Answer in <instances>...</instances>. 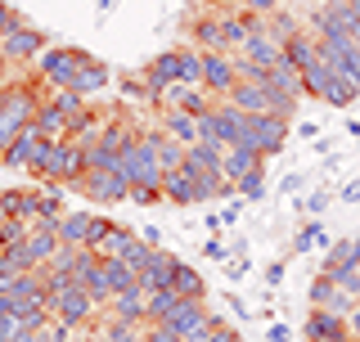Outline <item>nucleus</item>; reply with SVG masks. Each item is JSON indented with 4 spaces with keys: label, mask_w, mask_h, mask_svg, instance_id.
I'll list each match as a JSON object with an SVG mask.
<instances>
[{
    "label": "nucleus",
    "mask_w": 360,
    "mask_h": 342,
    "mask_svg": "<svg viewBox=\"0 0 360 342\" xmlns=\"http://www.w3.org/2000/svg\"><path fill=\"white\" fill-rule=\"evenodd\" d=\"M117 171L131 180V185H162V163H158V149H153L149 131H131V140L122 144Z\"/></svg>",
    "instance_id": "obj_1"
},
{
    "label": "nucleus",
    "mask_w": 360,
    "mask_h": 342,
    "mask_svg": "<svg viewBox=\"0 0 360 342\" xmlns=\"http://www.w3.org/2000/svg\"><path fill=\"white\" fill-rule=\"evenodd\" d=\"M37 108H41V95L32 86H5V99H0V158L14 144V135L37 118Z\"/></svg>",
    "instance_id": "obj_2"
},
{
    "label": "nucleus",
    "mask_w": 360,
    "mask_h": 342,
    "mask_svg": "<svg viewBox=\"0 0 360 342\" xmlns=\"http://www.w3.org/2000/svg\"><path fill=\"white\" fill-rule=\"evenodd\" d=\"M243 135H248V113L234 108L230 99H221V104H212L207 113H198V140H212V144H221V149H230Z\"/></svg>",
    "instance_id": "obj_3"
},
{
    "label": "nucleus",
    "mask_w": 360,
    "mask_h": 342,
    "mask_svg": "<svg viewBox=\"0 0 360 342\" xmlns=\"http://www.w3.org/2000/svg\"><path fill=\"white\" fill-rule=\"evenodd\" d=\"M86 176V149L77 140H54L50 153H45V163L37 171V180H50V185H77V180Z\"/></svg>",
    "instance_id": "obj_4"
},
{
    "label": "nucleus",
    "mask_w": 360,
    "mask_h": 342,
    "mask_svg": "<svg viewBox=\"0 0 360 342\" xmlns=\"http://www.w3.org/2000/svg\"><path fill=\"white\" fill-rule=\"evenodd\" d=\"M90 59L86 50H72V45H54V50H45L41 59H37V72H41V82L45 86H54V90H68L72 86V77L82 72V63Z\"/></svg>",
    "instance_id": "obj_5"
},
{
    "label": "nucleus",
    "mask_w": 360,
    "mask_h": 342,
    "mask_svg": "<svg viewBox=\"0 0 360 342\" xmlns=\"http://www.w3.org/2000/svg\"><path fill=\"white\" fill-rule=\"evenodd\" d=\"M72 189L86 194V198H95V203H104V208H112V203H122V198H131V180L122 176L117 167H90Z\"/></svg>",
    "instance_id": "obj_6"
},
{
    "label": "nucleus",
    "mask_w": 360,
    "mask_h": 342,
    "mask_svg": "<svg viewBox=\"0 0 360 342\" xmlns=\"http://www.w3.org/2000/svg\"><path fill=\"white\" fill-rule=\"evenodd\" d=\"M50 144H54V140H45V135L27 122V127L14 135V144L5 149V158H0V163L14 167V171H32V176H37L41 163H45V153H50Z\"/></svg>",
    "instance_id": "obj_7"
},
{
    "label": "nucleus",
    "mask_w": 360,
    "mask_h": 342,
    "mask_svg": "<svg viewBox=\"0 0 360 342\" xmlns=\"http://www.w3.org/2000/svg\"><path fill=\"white\" fill-rule=\"evenodd\" d=\"M248 144H257L262 158H275L288 144V118H275V113H248Z\"/></svg>",
    "instance_id": "obj_8"
},
{
    "label": "nucleus",
    "mask_w": 360,
    "mask_h": 342,
    "mask_svg": "<svg viewBox=\"0 0 360 342\" xmlns=\"http://www.w3.org/2000/svg\"><path fill=\"white\" fill-rule=\"evenodd\" d=\"M131 131H135V127H127L122 118H112L108 127L99 131V140H95V144H86V171H90V167H117L122 144L131 140Z\"/></svg>",
    "instance_id": "obj_9"
},
{
    "label": "nucleus",
    "mask_w": 360,
    "mask_h": 342,
    "mask_svg": "<svg viewBox=\"0 0 360 342\" xmlns=\"http://www.w3.org/2000/svg\"><path fill=\"white\" fill-rule=\"evenodd\" d=\"M41 54H45V32L27 27V23L18 32H9V37H0V59L9 63H37Z\"/></svg>",
    "instance_id": "obj_10"
},
{
    "label": "nucleus",
    "mask_w": 360,
    "mask_h": 342,
    "mask_svg": "<svg viewBox=\"0 0 360 342\" xmlns=\"http://www.w3.org/2000/svg\"><path fill=\"white\" fill-rule=\"evenodd\" d=\"M234 82H239V72H234V59L221 50H202V86L212 90V99H230Z\"/></svg>",
    "instance_id": "obj_11"
},
{
    "label": "nucleus",
    "mask_w": 360,
    "mask_h": 342,
    "mask_svg": "<svg viewBox=\"0 0 360 342\" xmlns=\"http://www.w3.org/2000/svg\"><path fill=\"white\" fill-rule=\"evenodd\" d=\"M207 320H212V311H207L202 298H180V306L167 315L162 324L172 329V334H180V338H189V334H198V329H207Z\"/></svg>",
    "instance_id": "obj_12"
},
{
    "label": "nucleus",
    "mask_w": 360,
    "mask_h": 342,
    "mask_svg": "<svg viewBox=\"0 0 360 342\" xmlns=\"http://www.w3.org/2000/svg\"><path fill=\"white\" fill-rule=\"evenodd\" d=\"M262 86H270V90H275V95L292 99V104H297V99L307 95V86H302V72H297V68H292V59H288V54H279V59L266 68V82H262Z\"/></svg>",
    "instance_id": "obj_13"
},
{
    "label": "nucleus",
    "mask_w": 360,
    "mask_h": 342,
    "mask_svg": "<svg viewBox=\"0 0 360 342\" xmlns=\"http://www.w3.org/2000/svg\"><path fill=\"white\" fill-rule=\"evenodd\" d=\"M352 306H356V298H347L342 289H338V284L324 275H315L311 279V311H333V315H352Z\"/></svg>",
    "instance_id": "obj_14"
},
{
    "label": "nucleus",
    "mask_w": 360,
    "mask_h": 342,
    "mask_svg": "<svg viewBox=\"0 0 360 342\" xmlns=\"http://www.w3.org/2000/svg\"><path fill=\"white\" fill-rule=\"evenodd\" d=\"M217 99H212L207 86H189V82H172L162 90V108H185V113H207Z\"/></svg>",
    "instance_id": "obj_15"
},
{
    "label": "nucleus",
    "mask_w": 360,
    "mask_h": 342,
    "mask_svg": "<svg viewBox=\"0 0 360 342\" xmlns=\"http://www.w3.org/2000/svg\"><path fill=\"white\" fill-rule=\"evenodd\" d=\"M307 342H356V338H352V324H347V315L311 311V320H307Z\"/></svg>",
    "instance_id": "obj_16"
},
{
    "label": "nucleus",
    "mask_w": 360,
    "mask_h": 342,
    "mask_svg": "<svg viewBox=\"0 0 360 342\" xmlns=\"http://www.w3.org/2000/svg\"><path fill=\"white\" fill-rule=\"evenodd\" d=\"M176 266H180V257H176V253H167V248H158L153 261L140 270V289H144V293H162V289H172Z\"/></svg>",
    "instance_id": "obj_17"
},
{
    "label": "nucleus",
    "mask_w": 360,
    "mask_h": 342,
    "mask_svg": "<svg viewBox=\"0 0 360 342\" xmlns=\"http://www.w3.org/2000/svg\"><path fill=\"white\" fill-rule=\"evenodd\" d=\"M221 158H225V149L212 144V140L185 144V171H189V176H212V171H221ZM221 176H225V171H221Z\"/></svg>",
    "instance_id": "obj_18"
},
{
    "label": "nucleus",
    "mask_w": 360,
    "mask_h": 342,
    "mask_svg": "<svg viewBox=\"0 0 360 342\" xmlns=\"http://www.w3.org/2000/svg\"><path fill=\"white\" fill-rule=\"evenodd\" d=\"M162 198L167 203H176V208H189V203H198V180L189 176L185 167H176V171H162Z\"/></svg>",
    "instance_id": "obj_19"
},
{
    "label": "nucleus",
    "mask_w": 360,
    "mask_h": 342,
    "mask_svg": "<svg viewBox=\"0 0 360 342\" xmlns=\"http://www.w3.org/2000/svg\"><path fill=\"white\" fill-rule=\"evenodd\" d=\"M279 54H284V41H275L266 27H262V32H252V37H248V41L239 45V59L257 63V68H270V63L279 59Z\"/></svg>",
    "instance_id": "obj_20"
},
{
    "label": "nucleus",
    "mask_w": 360,
    "mask_h": 342,
    "mask_svg": "<svg viewBox=\"0 0 360 342\" xmlns=\"http://www.w3.org/2000/svg\"><path fill=\"white\" fill-rule=\"evenodd\" d=\"M262 163H266L262 149H257V144H248V140H239V144H230V149H225L221 171H225V180H239L243 171H252V167H262Z\"/></svg>",
    "instance_id": "obj_21"
},
{
    "label": "nucleus",
    "mask_w": 360,
    "mask_h": 342,
    "mask_svg": "<svg viewBox=\"0 0 360 342\" xmlns=\"http://www.w3.org/2000/svg\"><path fill=\"white\" fill-rule=\"evenodd\" d=\"M221 27H225V45H243L252 32L266 27V14H252V9H239V14H221Z\"/></svg>",
    "instance_id": "obj_22"
},
{
    "label": "nucleus",
    "mask_w": 360,
    "mask_h": 342,
    "mask_svg": "<svg viewBox=\"0 0 360 342\" xmlns=\"http://www.w3.org/2000/svg\"><path fill=\"white\" fill-rule=\"evenodd\" d=\"M72 95H82V99H90V95H99V90H108V63H99L95 54H90V59L82 63V72L72 77Z\"/></svg>",
    "instance_id": "obj_23"
},
{
    "label": "nucleus",
    "mask_w": 360,
    "mask_h": 342,
    "mask_svg": "<svg viewBox=\"0 0 360 342\" xmlns=\"http://www.w3.org/2000/svg\"><path fill=\"white\" fill-rule=\"evenodd\" d=\"M284 54L292 59V68H297V72L324 59V54H320V37H315V32H292V37L284 41Z\"/></svg>",
    "instance_id": "obj_24"
},
{
    "label": "nucleus",
    "mask_w": 360,
    "mask_h": 342,
    "mask_svg": "<svg viewBox=\"0 0 360 342\" xmlns=\"http://www.w3.org/2000/svg\"><path fill=\"white\" fill-rule=\"evenodd\" d=\"M162 131H167V135H176L180 144H198V113L162 108Z\"/></svg>",
    "instance_id": "obj_25"
},
{
    "label": "nucleus",
    "mask_w": 360,
    "mask_h": 342,
    "mask_svg": "<svg viewBox=\"0 0 360 342\" xmlns=\"http://www.w3.org/2000/svg\"><path fill=\"white\" fill-rule=\"evenodd\" d=\"M54 234H59V243H68V248H86L90 212H63V216H59V225H54Z\"/></svg>",
    "instance_id": "obj_26"
},
{
    "label": "nucleus",
    "mask_w": 360,
    "mask_h": 342,
    "mask_svg": "<svg viewBox=\"0 0 360 342\" xmlns=\"http://www.w3.org/2000/svg\"><path fill=\"white\" fill-rule=\"evenodd\" d=\"M144 302H149V293L135 284V289L117 293V298L108 302V311H112V320H140V324H144Z\"/></svg>",
    "instance_id": "obj_27"
},
{
    "label": "nucleus",
    "mask_w": 360,
    "mask_h": 342,
    "mask_svg": "<svg viewBox=\"0 0 360 342\" xmlns=\"http://www.w3.org/2000/svg\"><path fill=\"white\" fill-rule=\"evenodd\" d=\"M189 37H194V45H202V50H230L225 45V27H221V18L217 14H207V18H198L194 27H189Z\"/></svg>",
    "instance_id": "obj_28"
},
{
    "label": "nucleus",
    "mask_w": 360,
    "mask_h": 342,
    "mask_svg": "<svg viewBox=\"0 0 360 342\" xmlns=\"http://www.w3.org/2000/svg\"><path fill=\"white\" fill-rule=\"evenodd\" d=\"M32 127H37L45 140H63V135H68V118L50 104V99H41V108H37V118H32Z\"/></svg>",
    "instance_id": "obj_29"
},
{
    "label": "nucleus",
    "mask_w": 360,
    "mask_h": 342,
    "mask_svg": "<svg viewBox=\"0 0 360 342\" xmlns=\"http://www.w3.org/2000/svg\"><path fill=\"white\" fill-rule=\"evenodd\" d=\"M22 243H27V253L37 257V266H45V261H50V257L63 248V243H59V234H54V230H45V225H32V234L22 239Z\"/></svg>",
    "instance_id": "obj_30"
},
{
    "label": "nucleus",
    "mask_w": 360,
    "mask_h": 342,
    "mask_svg": "<svg viewBox=\"0 0 360 342\" xmlns=\"http://www.w3.org/2000/svg\"><path fill=\"white\" fill-rule=\"evenodd\" d=\"M149 135H153V149H158V163H162V171L185 167V144H180L176 135H167V131H149Z\"/></svg>",
    "instance_id": "obj_31"
},
{
    "label": "nucleus",
    "mask_w": 360,
    "mask_h": 342,
    "mask_svg": "<svg viewBox=\"0 0 360 342\" xmlns=\"http://www.w3.org/2000/svg\"><path fill=\"white\" fill-rule=\"evenodd\" d=\"M180 306V293L176 289H162V293H149V302H144V324H162L167 315H172Z\"/></svg>",
    "instance_id": "obj_32"
},
{
    "label": "nucleus",
    "mask_w": 360,
    "mask_h": 342,
    "mask_svg": "<svg viewBox=\"0 0 360 342\" xmlns=\"http://www.w3.org/2000/svg\"><path fill=\"white\" fill-rule=\"evenodd\" d=\"M135 239H140V234H135V230H131V225H112V230L104 234V243H99V248H95V253H99V257H127V253H131V243H135Z\"/></svg>",
    "instance_id": "obj_33"
},
{
    "label": "nucleus",
    "mask_w": 360,
    "mask_h": 342,
    "mask_svg": "<svg viewBox=\"0 0 360 342\" xmlns=\"http://www.w3.org/2000/svg\"><path fill=\"white\" fill-rule=\"evenodd\" d=\"M172 289L180 293V298H207V284H202V275H198L194 266H185V261L176 266V275H172Z\"/></svg>",
    "instance_id": "obj_34"
},
{
    "label": "nucleus",
    "mask_w": 360,
    "mask_h": 342,
    "mask_svg": "<svg viewBox=\"0 0 360 342\" xmlns=\"http://www.w3.org/2000/svg\"><path fill=\"white\" fill-rule=\"evenodd\" d=\"M356 239H338V243H329V253H324V275H333V270L342 266H356Z\"/></svg>",
    "instance_id": "obj_35"
},
{
    "label": "nucleus",
    "mask_w": 360,
    "mask_h": 342,
    "mask_svg": "<svg viewBox=\"0 0 360 342\" xmlns=\"http://www.w3.org/2000/svg\"><path fill=\"white\" fill-rule=\"evenodd\" d=\"M104 275H108V284H112V293H127V289H135L140 284V275L127 266L122 257H104Z\"/></svg>",
    "instance_id": "obj_36"
},
{
    "label": "nucleus",
    "mask_w": 360,
    "mask_h": 342,
    "mask_svg": "<svg viewBox=\"0 0 360 342\" xmlns=\"http://www.w3.org/2000/svg\"><path fill=\"white\" fill-rule=\"evenodd\" d=\"M50 104H54V108H59L63 118H68V131H72L77 122H82L86 113H90V108H86V99H82V95H72V90H54V99H50Z\"/></svg>",
    "instance_id": "obj_37"
},
{
    "label": "nucleus",
    "mask_w": 360,
    "mask_h": 342,
    "mask_svg": "<svg viewBox=\"0 0 360 342\" xmlns=\"http://www.w3.org/2000/svg\"><path fill=\"white\" fill-rule=\"evenodd\" d=\"M356 95H360V90H356V86H352V82H347V77H342V72L333 68L329 86H324V104H333V108H347V104H352Z\"/></svg>",
    "instance_id": "obj_38"
},
{
    "label": "nucleus",
    "mask_w": 360,
    "mask_h": 342,
    "mask_svg": "<svg viewBox=\"0 0 360 342\" xmlns=\"http://www.w3.org/2000/svg\"><path fill=\"white\" fill-rule=\"evenodd\" d=\"M329 77H333L329 59H320V63L302 68V86H307V95H311V99H324V86H329Z\"/></svg>",
    "instance_id": "obj_39"
},
{
    "label": "nucleus",
    "mask_w": 360,
    "mask_h": 342,
    "mask_svg": "<svg viewBox=\"0 0 360 342\" xmlns=\"http://www.w3.org/2000/svg\"><path fill=\"white\" fill-rule=\"evenodd\" d=\"M234 194H239L243 203H257V198H266V171H262V167L243 171V176L234 180Z\"/></svg>",
    "instance_id": "obj_40"
},
{
    "label": "nucleus",
    "mask_w": 360,
    "mask_h": 342,
    "mask_svg": "<svg viewBox=\"0 0 360 342\" xmlns=\"http://www.w3.org/2000/svg\"><path fill=\"white\" fill-rule=\"evenodd\" d=\"M180 82L189 86H202V50H180Z\"/></svg>",
    "instance_id": "obj_41"
},
{
    "label": "nucleus",
    "mask_w": 360,
    "mask_h": 342,
    "mask_svg": "<svg viewBox=\"0 0 360 342\" xmlns=\"http://www.w3.org/2000/svg\"><path fill=\"white\" fill-rule=\"evenodd\" d=\"M315 243H329V239H324V225L320 221H307V225H302V230H297V239H292V253H311V248Z\"/></svg>",
    "instance_id": "obj_42"
},
{
    "label": "nucleus",
    "mask_w": 360,
    "mask_h": 342,
    "mask_svg": "<svg viewBox=\"0 0 360 342\" xmlns=\"http://www.w3.org/2000/svg\"><path fill=\"white\" fill-rule=\"evenodd\" d=\"M266 32H270L275 41H288L292 32H297V23H292L288 14H279V9H270V14H266Z\"/></svg>",
    "instance_id": "obj_43"
},
{
    "label": "nucleus",
    "mask_w": 360,
    "mask_h": 342,
    "mask_svg": "<svg viewBox=\"0 0 360 342\" xmlns=\"http://www.w3.org/2000/svg\"><path fill=\"white\" fill-rule=\"evenodd\" d=\"M140 329H144L140 320H112V324H108V338H112V342H140V338H144Z\"/></svg>",
    "instance_id": "obj_44"
},
{
    "label": "nucleus",
    "mask_w": 360,
    "mask_h": 342,
    "mask_svg": "<svg viewBox=\"0 0 360 342\" xmlns=\"http://www.w3.org/2000/svg\"><path fill=\"white\" fill-rule=\"evenodd\" d=\"M112 225H117V221H104V216H95V212H90V234H86V248H90V253H95V248L104 243V234L112 230Z\"/></svg>",
    "instance_id": "obj_45"
},
{
    "label": "nucleus",
    "mask_w": 360,
    "mask_h": 342,
    "mask_svg": "<svg viewBox=\"0 0 360 342\" xmlns=\"http://www.w3.org/2000/svg\"><path fill=\"white\" fill-rule=\"evenodd\" d=\"M207 342H243V334H239V329H234V324H225V320H217V315H212Z\"/></svg>",
    "instance_id": "obj_46"
},
{
    "label": "nucleus",
    "mask_w": 360,
    "mask_h": 342,
    "mask_svg": "<svg viewBox=\"0 0 360 342\" xmlns=\"http://www.w3.org/2000/svg\"><path fill=\"white\" fill-rule=\"evenodd\" d=\"M22 27V14L14 5H5V0H0V37H9V32H18Z\"/></svg>",
    "instance_id": "obj_47"
},
{
    "label": "nucleus",
    "mask_w": 360,
    "mask_h": 342,
    "mask_svg": "<svg viewBox=\"0 0 360 342\" xmlns=\"http://www.w3.org/2000/svg\"><path fill=\"white\" fill-rule=\"evenodd\" d=\"M158 198H162V189H158V185H131V203H140V208H153Z\"/></svg>",
    "instance_id": "obj_48"
},
{
    "label": "nucleus",
    "mask_w": 360,
    "mask_h": 342,
    "mask_svg": "<svg viewBox=\"0 0 360 342\" xmlns=\"http://www.w3.org/2000/svg\"><path fill=\"white\" fill-rule=\"evenodd\" d=\"M329 198H333L329 189H315L311 198H302V212H311V216H315V212H324V208H329Z\"/></svg>",
    "instance_id": "obj_49"
},
{
    "label": "nucleus",
    "mask_w": 360,
    "mask_h": 342,
    "mask_svg": "<svg viewBox=\"0 0 360 342\" xmlns=\"http://www.w3.org/2000/svg\"><path fill=\"white\" fill-rule=\"evenodd\" d=\"M144 342H185V338L172 334L167 324H149V329H144Z\"/></svg>",
    "instance_id": "obj_50"
},
{
    "label": "nucleus",
    "mask_w": 360,
    "mask_h": 342,
    "mask_svg": "<svg viewBox=\"0 0 360 342\" xmlns=\"http://www.w3.org/2000/svg\"><path fill=\"white\" fill-rule=\"evenodd\" d=\"M202 257H212V261H217V266H221V261L230 257V248H225L221 239H207V248H202Z\"/></svg>",
    "instance_id": "obj_51"
},
{
    "label": "nucleus",
    "mask_w": 360,
    "mask_h": 342,
    "mask_svg": "<svg viewBox=\"0 0 360 342\" xmlns=\"http://www.w3.org/2000/svg\"><path fill=\"white\" fill-rule=\"evenodd\" d=\"M243 9H252V14H270V9H279V0H239Z\"/></svg>",
    "instance_id": "obj_52"
},
{
    "label": "nucleus",
    "mask_w": 360,
    "mask_h": 342,
    "mask_svg": "<svg viewBox=\"0 0 360 342\" xmlns=\"http://www.w3.org/2000/svg\"><path fill=\"white\" fill-rule=\"evenodd\" d=\"M342 203H360V180H347L342 185Z\"/></svg>",
    "instance_id": "obj_53"
},
{
    "label": "nucleus",
    "mask_w": 360,
    "mask_h": 342,
    "mask_svg": "<svg viewBox=\"0 0 360 342\" xmlns=\"http://www.w3.org/2000/svg\"><path fill=\"white\" fill-rule=\"evenodd\" d=\"M279 279H284V266H279V261H275V266L266 270V284H270V289H279Z\"/></svg>",
    "instance_id": "obj_54"
},
{
    "label": "nucleus",
    "mask_w": 360,
    "mask_h": 342,
    "mask_svg": "<svg viewBox=\"0 0 360 342\" xmlns=\"http://www.w3.org/2000/svg\"><path fill=\"white\" fill-rule=\"evenodd\" d=\"M347 324H352V338L360 342V302L352 306V315H347Z\"/></svg>",
    "instance_id": "obj_55"
},
{
    "label": "nucleus",
    "mask_w": 360,
    "mask_h": 342,
    "mask_svg": "<svg viewBox=\"0 0 360 342\" xmlns=\"http://www.w3.org/2000/svg\"><path fill=\"white\" fill-rule=\"evenodd\" d=\"M86 342H112V338H108V329H99V324H90V338H86Z\"/></svg>",
    "instance_id": "obj_56"
},
{
    "label": "nucleus",
    "mask_w": 360,
    "mask_h": 342,
    "mask_svg": "<svg viewBox=\"0 0 360 342\" xmlns=\"http://www.w3.org/2000/svg\"><path fill=\"white\" fill-rule=\"evenodd\" d=\"M297 189H302V176L292 171V176H284V194H297Z\"/></svg>",
    "instance_id": "obj_57"
},
{
    "label": "nucleus",
    "mask_w": 360,
    "mask_h": 342,
    "mask_svg": "<svg viewBox=\"0 0 360 342\" xmlns=\"http://www.w3.org/2000/svg\"><path fill=\"white\" fill-rule=\"evenodd\" d=\"M270 342H288V329H284V324H275V329H270Z\"/></svg>",
    "instance_id": "obj_58"
},
{
    "label": "nucleus",
    "mask_w": 360,
    "mask_h": 342,
    "mask_svg": "<svg viewBox=\"0 0 360 342\" xmlns=\"http://www.w3.org/2000/svg\"><path fill=\"white\" fill-rule=\"evenodd\" d=\"M9 216H14V212H9V203H5V194H0V225H5V221H9Z\"/></svg>",
    "instance_id": "obj_59"
},
{
    "label": "nucleus",
    "mask_w": 360,
    "mask_h": 342,
    "mask_svg": "<svg viewBox=\"0 0 360 342\" xmlns=\"http://www.w3.org/2000/svg\"><path fill=\"white\" fill-rule=\"evenodd\" d=\"M198 5H207L212 14H217V5H230V0H198Z\"/></svg>",
    "instance_id": "obj_60"
},
{
    "label": "nucleus",
    "mask_w": 360,
    "mask_h": 342,
    "mask_svg": "<svg viewBox=\"0 0 360 342\" xmlns=\"http://www.w3.org/2000/svg\"><path fill=\"white\" fill-rule=\"evenodd\" d=\"M9 275V266H5V257H0V279H5Z\"/></svg>",
    "instance_id": "obj_61"
},
{
    "label": "nucleus",
    "mask_w": 360,
    "mask_h": 342,
    "mask_svg": "<svg viewBox=\"0 0 360 342\" xmlns=\"http://www.w3.org/2000/svg\"><path fill=\"white\" fill-rule=\"evenodd\" d=\"M0 342H18V338H0Z\"/></svg>",
    "instance_id": "obj_62"
},
{
    "label": "nucleus",
    "mask_w": 360,
    "mask_h": 342,
    "mask_svg": "<svg viewBox=\"0 0 360 342\" xmlns=\"http://www.w3.org/2000/svg\"><path fill=\"white\" fill-rule=\"evenodd\" d=\"M356 257H360V239H356Z\"/></svg>",
    "instance_id": "obj_63"
},
{
    "label": "nucleus",
    "mask_w": 360,
    "mask_h": 342,
    "mask_svg": "<svg viewBox=\"0 0 360 342\" xmlns=\"http://www.w3.org/2000/svg\"><path fill=\"white\" fill-rule=\"evenodd\" d=\"M0 99H5V86H0Z\"/></svg>",
    "instance_id": "obj_64"
}]
</instances>
